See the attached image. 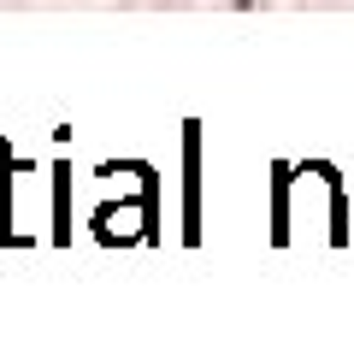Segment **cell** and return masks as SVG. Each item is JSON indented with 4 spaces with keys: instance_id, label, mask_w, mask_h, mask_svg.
Masks as SVG:
<instances>
[]
</instances>
